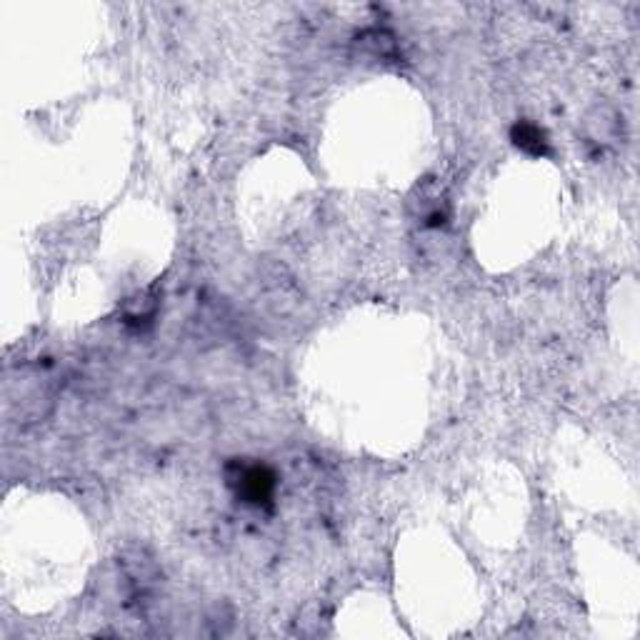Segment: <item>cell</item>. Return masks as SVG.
I'll use <instances>...</instances> for the list:
<instances>
[{
	"label": "cell",
	"instance_id": "obj_1",
	"mask_svg": "<svg viewBox=\"0 0 640 640\" xmlns=\"http://www.w3.org/2000/svg\"><path fill=\"white\" fill-rule=\"evenodd\" d=\"M238 486V496L245 503H253V506H263L273 496V473L263 466H251L241 470V476L235 480Z\"/></svg>",
	"mask_w": 640,
	"mask_h": 640
},
{
	"label": "cell",
	"instance_id": "obj_2",
	"mask_svg": "<svg viewBox=\"0 0 640 640\" xmlns=\"http://www.w3.org/2000/svg\"><path fill=\"white\" fill-rule=\"evenodd\" d=\"M513 141H516L520 151L530 153V155H546L548 153L546 133L540 131L538 125H533V123H518L513 128Z\"/></svg>",
	"mask_w": 640,
	"mask_h": 640
}]
</instances>
